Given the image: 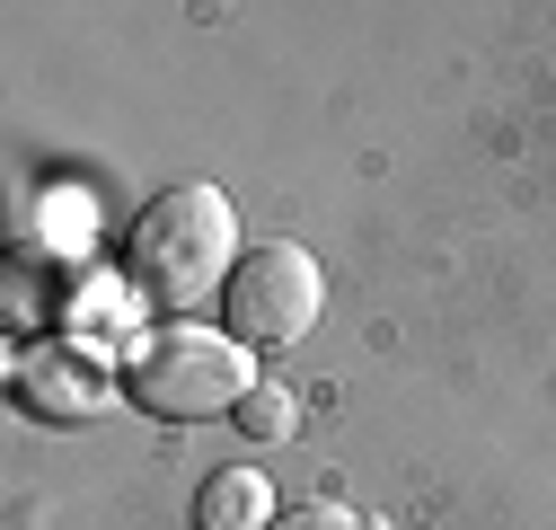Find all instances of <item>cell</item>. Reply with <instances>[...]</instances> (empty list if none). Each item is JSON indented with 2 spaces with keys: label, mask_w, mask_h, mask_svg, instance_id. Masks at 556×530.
<instances>
[{
  "label": "cell",
  "mask_w": 556,
  "mask_h": 530,
  "mask_svg": "<svg viewBox=\"0 0 556 530\" xmlns=\"http://www.w3.org/2000/svg\"><path fill=\"white\" fill-rule=\"evenodd\" d=\"M239 425H248L256 442H283V433L301 425V407H292V398H283V389H256V398H248V407H239Z\"/></svg>",
  "instance_id": "8992f818"
},
{
  "label": "cell",
  "mask_w": 556,
  "mask_h": 530,
  "mask_svg": "<svg viewBox=\"0 0 556 530\" xmlns=\"http://www.w3.org/2000/svg\"><path fill=\"white\" fill-rule=\"evenodd\" d=\"M239 213H230V194L222 186H203V177H186V186H160L142 213H132V230H124V275H132V292H142L151 310H168V318H186L194 301H222L230 292V275H239Z\"/></svg>",
  "instance_id": "6da1fadb"
},
{
  "label": "cell",
  "mask_w": 556,
  "mask_h": 530,
  "mask_svg": "<svg viewBox=\"0 0 556 530\" xmlns=\"http://www.w3.org/2000/svg\"><path fill=\"white\" fill-rule=\"evenodd\" d=\"M318 310H327V275L301 239H256L222 292V327L248 354H292L318 327Z\"/></svg>",
  "instance_id": "3957f363"
},
{
  "label": "cell",
  "mask_w": 556,
  "mask_h": 530,
  "mask_svg": "<svg viewBox=\"0 0 556 530\" xmlns=\"http://www.w3.org/2000/svg\"><path fill=\"white\" fill-rule=\"evenodd\" d=\"M124 398L160 425H213V416H239L256 398V354L230 337V327H160L124 354Z\"/></svg>",
  "instance_id": "7a4b0ae2"
},
{
  "label": "cell",
  "mask_w": 556,
  "mask_h": 530,
  "mask_svg": "<svg viewBox=\"0 0 556 530\" xmlns=\"http://www.w3.org/2000/svg\"><path fill=\"white\" fill-rule=\"evenodd\" d=\"M10 398L27 416H45V425H98L115 398H124V371H106L89 345H27L18 363H10Z\"/></svg>",
  "instance_id": "277c9868"
},
{
  "label": "cell",
  "mask_w": 556,
  "mask_h": 530,
  "mask_svg": "<svg viewBox=\"0 0 556 530\" xmlns=\"http://www.w3.org/2000/svg\"><path fill=\"white\" fill-rule=\"evenodd\" d=\"M265 530H363L354 513H344V504H283V513H274Z\"/></svg>",
  "instance_id": "52a82bcc"
},
{
  "label": "cell",
  "mask_w": 556,
  "mask_h": 530,
  "mask_svg": "<svg viewBox=\"0 0 556 530\" xmlns=\"http://www.w3.org/2000/svg\"><path fill=\"white\" fill-rule=\"evenodd\" d=\"M274 513V487H265V469H213L203 478V495H194V530H265Z\"/></svg>",
  "instance_id": "5b68a950"
}]
</instances>
